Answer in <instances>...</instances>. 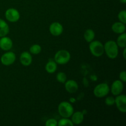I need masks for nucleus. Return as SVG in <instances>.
I'll list each match as a JSON object with an SVG mask.
<instances>
[{
  "label": "nucleus",
  "instance_id": "2",
  "mask_svg": "<svg viewBox=\"0 0 126 126\" xmlns=\"http://www.w3.org/2000/svg\"><path fill=\"white\" fill-rule=\"evenodd\" d=\"M58 111L62 118H69L74 113V108L72 105L68 102H62L58 107Z\"/></svg>",
  "mask_w": 126,
  "mask_h": 126
},
{
  "label": "nucleus",
  "instance_id": "27",
  "mask_svg": "<svg viewBox=\"0 0 126 126\" xmlns=\"http://www.w3.org/2000/svg\"><path fill=\"white\" fill-rule=\"evenodd\" d=\"M126 47H124V50H123V57H124V59H126Z\"/></svg>",
  "mask_w": 126,
  "mask_h": 126
},
{
  "label": "nucleus",
  "instance_id": "3",
  "mask_svg": "<svg viewBox=\"0 0 126 126\" xmlns=\"http://www.w3.org/2000/svg\"><path fill=\"white\" fill-rule=\"evenodd\" d=\"M89 50L94 56L99 57L104 53V46L99 41H92L90 43Z\"/></svg>",
  "mask_w": 126,
  "mask_h": 126
},
{
  "label": "nucleus",
  "instance_id": "22",
  "mask_svg": "<svg viewBox=\"0 0 126 126\" xmlns=\"http://www.w3.org/2000/svg\"><path fill=\"white\" fill-rule=\"evenodd\" d=\"M56 79L59 82L64 84L66 81L67 76H66V75L64 72H59L57 75Z\"/></svg>",
  "mask_w": 126,
  "mask_h": 126
},
{
  "label": "nucleus",
  "instance_id": "8",
  "mask_svg": "<svg viewBox=\"0 0 126 126\" xmlns=\"http://www.w3.org/2000/svg\"><path fill=\"white\" fill-rule=\"evenodd\" d=\"M115 103L119 111L125 113L126 112V97L124 94L116 95L115 98Z\"/></svg>",
  "mask_w": 126,
  "mask_h": 126
},
{
  "label": "nucleus",
  "instance_id": "20",
  "mask_svg": "<svg viewBox=\"0 0 126 126\" xmlns=\"http://www.w3.org/2000/svg\"><path fill=\"white\" fill-rule=\"evenodd\" d=\"M57 125L59 126H73L74 124L72 123L71 120L67 118H63L62 119H60L59 121L57 123Z\"/></svg>",
  "mask_w": 126,
  "mask_h": 126
},
{
  "label": "nucleus",
  "instance_id": "11",
  "mask_svg": "<svg viewBox=\"0 0 126 126\" xmlns=\"http://www.w3.org/2000/svg\"><path fill=\"white\" fill-rule=\"evenodd\" d=\"M12 46H13V42L11 38L6 36L1 37L0 39V48L2 50L8 51L12 47Z\"/></svg>",
  "mask_w": 126,
  "mask_h": 126
},
{
  "label": "nucleus",
  "instance_id": "6",
  "mask_svg": "<svg viewBox=\"0 0 126 126\" xmlns=\"http://www.w3.org/2000/svg\"><path fill=\"white\" fill-rule=\"evenodd\" d=\"M16 55L13 52H7L4 53L1 57V62L2 65L9 66L14 63Z\"/></svg>",
  "mask_w": 126,
  "mask_h": 126
},
{
  "label": "nucleus",
  "instance_id": "24",
  "mask_svg": "<svg viewBox=\"0 0 126 126\" xmlns=\"http://www.w3.org/2000/svg\"><path fill=\"white\" fill-rule=\"evenodd\" d=\"M105 104L108 106H112L115 103V98L114 97L110 96L105 98Z\"/></svg>",
  "mask_w": 126,
  "mask_h": 126
},
{
  "label": "nucleus",
  "instance_id": "13",
  "mask_svg": "<svg viewBox=\"0 0 126 126\" xmlns=\"http://www.w3.org/2000/svg\"><path fill=\"white\" fill-rule=\"evenodd\" d=\"M20 62L23 66H29L32 63V57L30 53L25 51L20 56Z\"/></svg>",
  "mask_w": 126,
  "mask_h": 126
},
{
  "label": "nucleus",
  "instance_id": "7",
  "mask_svg": "<svg viewBox=\"0 0 126 126\" xmlns=\"http://www.w3.org/2000/svg\"><path fill=\"white\" fill-rule=\"evenodd\" d=\"M20 13L16 9L9 8L5 12L6 19L10 22H16L19 20Z\"/></svg>",
  "mask_w": 126,
  "mask_h": 126
},
{
  "label": "nucleus",
  "instance_id": "14",
  "mask_svg": "<svg viewBox=\"0 0 126 126\" xmlns=\"http://www.w3.org/2000/svg\"><path fill=\"white\" fill-rule=\"evenodd\" d=\"M71 121L74 125H79L84 120V114L81 111H76L71 115Z\"/></svg>",
  "mask_w": 126,
  "mask_h": 126
},
{
  "label": "nucleus",
  "instance_id": "4",
  "mask_svg": "<svg viewBox=\"0 0 126 126\" xmlns=\"http://www.w3.org/2000/svg\"><path fill=\"white\" fill-rule=\"evenodd\" d=\"M71 55L68 50H60L57 52L54 56V61L57 64L65 65L70 60Z\"/></svg>",
  "mask_w": 126,
  "mask_h": 126
},
{
  "label": "nucleus",
  "instance_id": "26",
  "mask_svg": "<svg viewBox=\"0 0 126 126\" xmlns=\"http://www.w3.org/2000/svg\"><path fill=\"white\" fill-rule=\"evenodd\" d=\"M119 79L123 82H126V73L125 71H123L119 73Z\"/></svg>",
  "mask_w": 126,
  "mask_h": 126
},
{
  "label": "nucleus",
  "instance_id": "16",
  "mask_svg": "<svg viewBox=\"0 0 126 126\" xmlns=\"http://www.w3.org/2000/svg\"><path fill=\"white\" fill-rule=\"evenodd\" d=\"M9 32V27L8 24L4 20L0 18V38L5 36Z\"/></svg>",
  "mask_w": 126,
  "mask_h": 126
},
{
  "label": "nucleus",
  "instance_id": "5",
  "mask_svg": "<svg viewBox=\"0 0 126 126\" xmlns=\"http://www.w3.org/2000/svg\"><path fill=\"white\" fill-rule=\"evenodd\" d=\"M110 89L107 83H101L95 86L94 89V94L97 98H103L108 94Z\"/></svg>",
  "mask_w": 126,
  "mask_h": 126
},
{
  "label": "nucleus",
  "instance_id": "15",
  "mask_svg": "<svg viewBox=\"0 0 126 126\" xmlns=\"http://www.w3.org/2000/svg\"><path fill=\"white\" fill-rule=\"evenodd\" d=\"M111 29L113 32L117 34H122L125 33L126 25L124 23L121 22H115L113 24L111 27Z\"/></svg>",
  "mask_w": 126,
  "mask_h": 126
},
{
  "label": "nucleus",
  "instance_id": "28",
  "mask_svg": "<svg viewBox=\"0 0 126 126\" xmlns=\"http://www.w3.org/2000/svg\"><path fill=\"white\" fill-rule=\"evenodd\" d=\"M119 1H120L121 3H123V4H125L126 2V0H119Z\"/></svg>",
  "mask_w": 126,
  "mask_h": 126
},
{
  "label": "nucleus",
  "instance_id": "25",
  "mask_svg": "<svg viewBox=\"0 0 126 126\" xmlns=\"http://www.w3.org/2000/svg\"><path fill=\"white\" fill-rule=\"evenodd\" d=\"M45 124L46 126H57V121L56 119L51 118V119H49L48 120H47Z\"/></svg>",
  "mask_w": 126,
  "mask_h": 126
},
{
  "label": "nucleus",
  "instance_id": "17",
  "mask_svg": "<svg viewBox=\"0 0 126 126\" xmlns=\"http://www.w3.org/2000/svg\"><path fill=\"white\" fill-rule=\"evenodd\" d=\"M57 68V63L55 62L54 60H49L47 63H46L45 66L46 71L49 73H54L55 72Z\"/></svg>",
  "mask_w": 126,
  "mask_h": 126
},
{
  "label": "nucleus",
  "instance_id": "23",
  "mask_svg": "<svg viewBox=\"0 0 126 126\" xmlns=\"http://www.w3.org/2000/svg\"><path fill=\"white\" fill-rule=\"evenodd\" d=\"M118 18L119 20V22L126 24V11L123 10V11H120L118 14Z\"/></svg>",
  "mask_w": 126,
  "mask_h": 126
},
{
  "label": "nucleus",
  "instance_id": "18",
  "mask_svg": "<svg viewBox=\"0 0 126 126\" xmlns=\"http://www.w3.org/2000/svg\"><path fill=\"white\" fill-rule=\"evenodd\" d=\"M84 38L87 43H91L95 38V32L92 29H87L85 31Z\"/></svg>",
  "mask_w": 126,
  "mask_h": 126
},
{
  "label": "nucleus",
  "instance_id": "12",
  "mask_svg": "<svg viewBox=\"0 0 126 126\" xmlns=\"http://www.w3.org/2000/svg\"><path fill=\"white\" fill-rule=\"evenodd\" d=\"M66 91L70 94H74L78 90V84L75 80H68L65 82Z\"/></svg>",
  "mask_w": 126,
  "mask_h": 126
},
{
  "label": "nucleus",
  "instance_id": "9",
  "mask_svg": "<svg viewBox=\"0 0 126 126\" xmlns=\"http://www.w3.org/2000/svg\"><path fill=\"white\" fill-rule=\"evenodd\" d=\"M63 31V28L62 25L59 22H53L49 27V32L51 34L55 36H58L62 34Z\"/></svg>",
  "mask_w": 126,
  "mask_h": 126
},
{
  "label": "nucleus",
  "instance_id": "1",
  "mask_svg": "<svg viewBox=\"0 0 126 126\" xmlns=\"http://www.w3.org/2000/svg\"><path fill=\"white\" fill-rule=\"evenodd\" d=\"M104 46V52L106 53L108 58L114 59L118 57L119 49L116 42L114 41H108L105 43Z\"/></svg>",
  "mask_w": 126,
  "mask_h": 126
},
{
  "label": "nucleus",
  "instance_id": "10",
  "mask_svg": "<svg viewBox=\"0 0 126 126\" xmlns=\"http://www.w3.org/2000/svg\"><path fill=\"white\" fill-rule=\"evenodd\" d=\"M124 89L123 82L121 80H116L113 82L111 87V91L113 95H118L122 93Z\"/></svg>",
  "mask_w": 126,
  "mask_h": 126
},
{
  "label": "nucleus",
  "instance_id": "21",
  "mask_svg": "<svg viewBox=\"0 0 126 126\" xmlns=\"http://www.w3.org/2000/svg\"><path fill=\"white\" fill-rule=\"evenodd\" d=\"M41 47L39 44H34L30 47V52L34 55L39 54L41 52Z\"/></svg>",
  "mask_w": 126,
  "mask_h": 126
},
{
  "label": "nucleus",
  "instance_id": "19",
  "mask_svg": "<svg viewBox=\"0 0 126 126\" xmlns=\"http://www.w3.org/2000/svg\"><path fill=\"white\" fill-rule=\"evenodd\" d=\"M117 45L118 47H120L121 48H124L126 47V34L125 33H123L121 34L118 38L116 42Z\"/></svg>",
  "mask_w": 126,
  "mask_h": 126
}]
</instances>
